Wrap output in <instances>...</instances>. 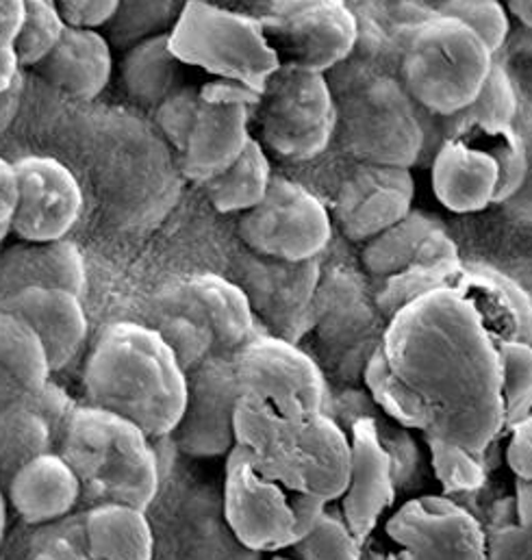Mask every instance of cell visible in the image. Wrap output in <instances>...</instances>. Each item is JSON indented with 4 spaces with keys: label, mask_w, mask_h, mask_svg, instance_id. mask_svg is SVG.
I'll use <instances>...</instances> for the list:
<instances>
[{
    "label": "cell",
    "mask_w": 532,
    "mask_h": 560,
    "mask_svg": "<svg viewBox=\"0 0 532 560\" xmlns=\"http://www.w3.org/2000/svg\"><path fill=\"white\" fill-rule=\"evenodd\" d=\"M88 405L134 421L150 439L170 436L187 398V372L148 324L105 326L85 361Z\"/></svg>",
    "instance_id": "6da1fadb"
},
{
    "label": "cell",
    "mask_w": 532,
    "mask_h": 560,
    "mask_svg": "<svg viewBox=\"0 0 532 560\" xmlns=\"http://www.w3.org/2000/svg\"><path fill=\"white\" fill-rule=\"evenodd\" d=\"M238 443L271 476L326 504L339 500L350 476V436L324 413L287 418L253 396L235 413Z\"/></svg>",
    "instance_id": "7a4b0ae2"
},
{
    "label": "cell",
    "mask_w": 532,
    "mask_h": 560,
    "mask_svg": "<svg viewBox=\"0 0 532 560\" xmlns=\"http://www.w3.org/2000/svg\"><path fill=\"white\" fill-rule=\"evenodd\" d=\"M152 441L134 421L83 405L72 409L57 452L79 478L85 509L129 504L146 511L161 480Z\"/></svg>",
    "instance_id": "3957f363"
},
{
    "label": "cell",
    "mask_w": 532,
    "mask_h": 560,
    "mask_svg": "<svg viewBox=\"0 0 532 560\" xmlns=\"http://www.w3.org/2000/svg\"><path fill=\"white\" fill-rule=\"evenodd\" d=\"M150 326L185 372L235 354L257 335L246 293L235 280L218 275H194L165 284L150 302Z\"/></svg>",
    "instance_id": "277c9868"
},
{
    "label": "cell",
    "mask_w": 532,
    "mask_h": 560,
    "mask_svg": "<svg viewBox=\"0 0 532 560\" xmlns=\"http://www.w3.org/2000/svg\"><path fill=\"white\" fill-rule=\"evenodd\" d=\"M527 172L524 143L516 127L450 118L430 172L437 202L452 213L505 207Z\"/></svg>",
    "instance_id": "5b68a950"
},
{
    "label": "cell",
    "mask_w": 532,
    "mask_h": 560,
    "mask_svg": "<svg viewBox=\"0 0 532 560\" xmlns=\"http://www.w3.org/2000/svg\"><path fill=\"white\" fill-rule=\"evenodd\" d=\"M494 57L463 22L435 13L408 33L400 81L424 112L450 120L474 103L496 63Z\"/></svg>",
    "instance_id": "8992f818"
},
{
    "label": "cell",
    "mask_w": 532,
    "mask_h": 560,
    "mask_svg": "<svg viewBox=\"0 0 532 560\" xmlns=\"http://www.w3.org/2000/svg\"><path fill=\"white\" fill-rule=\"evenodd\" d=\"M326 502L291 489L235 445L224 467V520L253 552L291 550L324 513Z\"/></svg>",
    "instance_id": "52a82bcc"
},
{
    "label": "cell",
    "mask_w": 532,
    "mask_h": 560,
    "mask_svg": "<svg viewBox=\"0 0 532 560\" xmlns=\"http://www.w3.org/2000/svg\"><path fill=\"white\" fill-rule=\"evenodd\" d=\"M99 156V194L118 220L148 224L172 209L183 172L178 154L161 133L127 116L116 138H105Z\"/></svg>",
    "instance_id": "ba28073f"
},
{
    "label": "cell",
    "mask_w": 532,
    "mask_h": 560,
    "mask_svg": "<svg viewBox=\"0 0 532 560\" xmlns=\"http://www.w3.org/2000/svg\"><path fill=\"white\" fill-rule=\"evenodd\" d=\"M170 46L185 66H198L224 83L262 96L280 68L257 18L189 0L170 33Z\"/></svg>",
    "instance_id": "9c48e42d"
},
{
    "label": "cell",
    "mask_w": 532,
    "mask_h": 560,
    "mask_svg": "<svg viewBox=\"0 0 532 560\" xmlns=\"http://www.w3.org/2000/svg\"><path fill=\"white\" fill-rule=\"evenodd\" d=\"M264 148L287 161H313L335 138L339 109L326 74L280 66L255 105Z\"/></svg>",
    "instance_id": "30bf717a"
},
{
    "label": "cell",
    "mask_w": 532,
    "mask_h": 560,
    "mask_svg": "<svg viewBox=\"0 0 532 560\" xmlns=\"http://www.w3.org/2000/svg\"><path fill=\"white\" fill-rule=\"evenodd\" d=\"M344 145L359 163L413 167L424 150L421 107L400 79L372 77L337 101Z\"/></svg>",
    "instance_id": "8fae6325"
},
{
    "label": "cell",
    "mask_w": 532,
    "mask_h": 560,
    "mask_svg": "<svg viewBox=\"0 0 532 560\" xmlns=\"http://www.w3.org/2000/svg\"><path fill=\"white\" fill-rule=\"evenodd\" d=\"M255 18L287 68L328 74L359 42V22L346 0H267Z\"/></svg>",
    "instance_id": "7c38bea8"
},
{
    "label": "cell",
    "mask_w": 532,
    "mask_h": 560,
    "mask_svg": "<svg viewBox=\"0 0 532 560\" xmlns=\"http://www.w3.org/2000/svg\"><path fill=\"white\" fill-rule=\"evenodd\" d=\"M331 209L304 185L274 176L264 202L240 215L246 250L280 261H315L333 240Z\"/></svg>",
    "instance_id": "4fadbf2b"
},
{
    "label": "cell",
    "mask_w": 532,
    "mask_h": 560,
    "mask_svg": "<svg viewBox=\"0 0 532 560\" xmlns=\"http://www.w3.org/2000/svg\"><path fill=\"white\" fill-rule=\"evenodd\" d=\"M233 359L242 396H253L287 418L324 413V376L315 361L293 341L276 335H255Z\"/></svg>",
    "instance_id": "5bb4252c"
},
{
    "label": "cell",
    "mask_w": 532,
    "mask_h": 560,
    "mask_svg": "<svg viewBox=\"0 0 532 560\" xmlns=\"http://www.w3.org/2000/svg\"><path fill=\"white\" fill-rule=\"evenodd\" d=\"M233 357H218L187 372L185 407L167 436L181 454L192 458H227L238 445L235 413L242 387Z\"/></svg>",
    "instance_id": "9a60e30c"
},
{
    "label": "cell",
    "mask_w": 532,
    "mask_h": 560,
    "mask_svg": "<svg viewBox=\"0 0 532 560\" xmlns=\"http://www.w3.org/2000/svg\"><path fill=\"white\" fill-rule=\"evenodd\" d=\"M251 90L218 81L203 88V103L189 138L178 152L181 172L196 185L227 170L255 140L251 136V114L257 105Z\"/></svg>",
    "instance_id": "2e32d148"
},
{
    "label": "cell",
    "mask_w": 532,
    "mask_h": 560,
    "mask_svg": "<svg viewBox=\"0 0 532 560\" xmlns=\"http://www.w3.org/2000/svg\"><path fill=\"white\" fill-rule=\"evenodd\" d=\"M18 205L11 233L22 242L68 240L83 211L74 172L55 156L26 154L13 161Z\"/></svg>",
    "instance_id": "e0dca14e"
},
{
    "label": "cell",
    "mask_w": 532,
    "mask_h": 560,
    "mask_svg": "<svg viewBox=\"0 0 532 560\" xmlns=\"http://www.w3.org/2000/svg\"><path fill=\"white\" fill-rule=\"evenodd\" d=\"M235 282L246 293L255 317L259 315L274 328L276 337L291 341L313 319L322 270L317 259L293 264L246 250L238 261Z\"/></svg>",
    "instance_id": "ac0fdd59"
},
{
    "label": "cell",
    "mask_w": 532,
    "mask_h": 560,
    "mask_svg": "<svg viewBox=\"0 0 532 560\" xmlns=\"http://www.w3.org/2000/svg\"><path fill=\"white\" fill-rule=\"evenodd\" d=\"M415 178L408 167L359 163L339 185L333 222L344 237L366 244L413 211Z\"/></svg>",
    "instance_id": "d6986e66"
},
{
    "label": "cell",
    "mask_w": 532,
    "mask_h": 560,
    "mask_svg": "<svg viewBox=\"0 0 532 560\" xmlns=\"http://www.w3.org/2000/svg\"><path fill=\"white\" fill-rule=\"evenodd\" d=\"M388 535L415 560H487L478 522L446 498L406 502L388 522Z\"/></svg>",
    "instance_id": "ffe728a7"
},
{
    "label": "cell",
    "mask_w": 532,
    "mask_h": 560,
    "mask_svg": "<svg viewBox=\"0 0 532 560\" xmlns=\"http://www.w3.org/2000/svg\"><path fill=\"white\" fill-rule=\"evenodd\" d=\"M72 409L70 396L53 383L0 407V482L7 485L24 463L59 450Z\"/></svg>",
    "instance_id": "44dd1931"
},
{
    "label": "cell",
    "mask_w": 532,
    "mask_h": 560,
    "mask_svg": "<svg viewBox=\"0 0 532 560\" xmlns=\"http://www.w3.org/2000/svg\"><path fill=\"white\" fill-rule=\"evenodd\" d=\"M350 450V476L339 504L344 522L363 541L394 504L396 487L392 456L383 447L374 421H355Z\"/></svg>",
    "instance_id": "7402d4cb"
},
{
    "label": "cell",
    "mask_w": 532,
    "mask_h": 560,
    "mask_svg": "<svg viewBox=\"0 0 532 560\" xmlns=\"http://www.w3.org/2000/svg\"><path fill=\"white\" fill-rule=\"evenodd\" d=\"M361 264L368 275L390 280L413 270L459 266V248L435 218L410 211L398 224L363 244Z\"/></svg>",
    "instance_id": "603a6c76"
},
{
    "label": "cell",
    "mask_w": 532,
    "mask_h": 560,
    "mask_svg": "<svg viewBox=\"0 0 532 560\" xmlns=\"http://www.w3.org/2000/svg\"><path fill=\"white\" fill-rule=\"evenodd\" d=\"M4 308L24 319L46 348L50 370H66L88 337V315L81 295L68 289L31 287L4 300Z\"/></svg>",
    "instance_id": "cb8c5ba5"
},
{
    "label": "cell",
    "mask_w": 532,
    "mask_h": 560,
    "mask_svg": "<svg viewBox=\"0 0 532 560\" xmlns=\"http://www.w3.org/2000/svg\"><path fill=\"white\" fill-rule=\"evenodd\" d=\"M7 502L28 526H48L66 520L83 502V489L59 452L24 463L4 485Z\"/></svg>",
    "instance_id": "d4e9b609"
},
{
    "label": "cell",
    "mask_w": 532,
    "mask_h": 560,
    "mask_svg": "<svg viewBox=\"0 0 532 560\" xmlns=\"http://www.w3.org/2000/svg\"><path fill=\"white\" fill-rule=\"evenodd\" d=\"M33 70L63 96L90 103L96 101L112 81V44L101 28L68 26L59 44Z\"/></svg>",
    "instance_id": "484cf974"
},
{
    "label": "cell",
    "mask_w": 532,
    "mask_h": 560,
    "mask_svg": "<svg viewBox=\"0 0 532 560\" xmlns=\"http://www.w3.org/2000/svg\"><path fill=\"white\" fill-rule=\"evenodd\" d=\"M53 287L83 295L88 289V268L79 246L70 240L59 242H18L0 250V298L31 289Z\"/></svg>",
    "instance_id": "4316f807"
},
{
    "label": "cell",
    "mask_w": 532,
    "mask_h": 560,
    "mask_svg": "<svg viewBox=\"0 0 532 560\" xmlns=\"http://www.w3.org/2000/svg\"><path fill=\"white\" fill-rule=\"evenodd\" d=\"M83 535L94 560H152V528L141 509L129 504L88 506Z\"/></svg>",
    "instance_id": "83f0119b"
},
{
    "label": "cell",
    "mask_w": 532,
    "mask_h": 560,
    "mask_svg": "<svg viewBox=\"0 0 532 560\" xmlns=\"http://www.w3.org/2000/svg\"><path fill=\"white\" fill-rule=\"evenodd\" d=\"M185 63L170 46V33H154L139 39L123 59V88L127 96L146 109H157L178 88Z\"/></svg>",
    "instance_id": "f1b7e54d"
},
{
    "label": "cell",
    "mask_w": 532,
    "mask_h": 560,
    "mask_svg": "<svg viewBox=\"0 0 532 560\" xmlns=\"http://www.w3.org/2000/svg\"><path fill=\"white\" fill-rule=\"evenodd\" d=\"M271 180L267 150L262 141L253 140L235 163L200 183V189L218 213L244 215L264 202Z\"/></svg>",
    "instance_id": "f546056e"
},
{
    "label": "cell",
    "mask_w": 532,
    "mask_h": 560,
    "mask_svg": "<svg viewBox=\"0 0 532 560\" xmlns=\"http://www.w3.org/2000/svg\"><path fill=\"white\" fill-rule=\"evenodd\" d=\"M0 368L24 394L44 389L53 374L46 348L35 330L7 308L0 311Z\"/></svg>",
    "instance_id": "4dcf8cb0"
},
{
    "label": "cell",
    "mask_w": 532,
    "mask_h": 560,
    "mask_svg": "<svg viewBox=\"0 0 532 560\" xmlns=\"http://www.w3.org/2000/svg\"><path fill=\"white\" fill-rule=\"evenodd\" d=\"M68 26L55 0H24V15L11 42L20 68L39 66L59 44Z\"/></svg>",
    "instance_id": "1f68e13d"
},
{
    "label": "cell",
    "mask_w": 532,
    "mask_h": 560,
    "mask_svg": "<svg viewBox=\"0 0 532 560\" xmlns=\"http://www.w3.org/2000/svg\"><path fill=\"white\" fill-rule=\"evenodd\" d=\"M500 398L505 423L516 425L532 413V346L527 339H509L498 346Z\"/></svg>",
    "instance_id": "d6a6232c"
},
{
    "label": "cell",
    "mask_w": 532,
    "mask_h": 560,
    "mask_svg": "<svg viewBox=\"0 0 532 560\" xmlns=\"http://www.w3.org/2000/svg\"><path fill=\"white\" fill-rule=\"evenodd\" d=\"M435 13L463 22L494 55H498L511 33V13L505 0H441Z\"/></svg>",
    "instance_id": "836d02e7"
},
{
    "label": "cell",
    "mask_w": 532,
    "mask_h": 560,
    "mask_svg": "<svg viewBox=\"0 0 532 560\" xmlns=\"http://www.w3.org/2000/svg\"><path fill=\"white\" fill-rule=\"evenodd\" d=\"M291 552L298 560H361V541L342 515L324 509Z\"/></svg>",
    "instance_id": "e575fe53"
},
{
    "label": "cell",
    "mask_w": 532,
    "mask_h": 560,
    "mask_svg": "<svg viewBox=\"0 0 532 560\" xmlns=\"http://www.w3.org/2000/svg\"><path fill=\"white\" fill-rule=\"evenodd\" d=\"M456 118L465 120H478L487 125H502V127H516L520 118V105H518V92L509 77V72L494 63L487 81L483 83L478 96L474 103L459 114Z\"/></svg>",
    "instance_id": "d590c367"
},
{
    "label": "cell",
    "mask_w": 532,
    "mask_h": 560,
    "mask_svg": "<svg viewBox=\"0 0 532 560\" xmlns=\"http://www.w3.org/2000/svg\"><path fill=\"white\" fill-rule=\"evenodd\" d=\"M428 445L432 454V467L441 487L450 493L474 491L483 485V465L474 458L472 450H465L439 434L428 432Z\"/></svg>",
    "instance_id": "8d00e7d4"
},
{
    "label": "cell",
    "mask_w": 532,
    "mask_h": 560,
    "mask_svg": "<svg viewBox=\"0 0 532 560\" xmlns=\"http://www.w3.org/2000/svg\"><path fill=\"white\" fill-rule=\"evenodd\" d=\"M28 560H94L83 535V511L42 526L31 546Z\"/></svg>",
    "instance_id": "74e56055"
},
{
    "label": "cell",
    "mask_w": 532,
    "mask_h": 560,
    "mask_svg": "<svg viewBox=\"0 0 532 560\" xmlns=\"http://www.w3.org/2000/svg\"><path fill=\"white\" fill-rule=\"evenodd\" d=\"M200 103H203V88L185 83L154 109L157 129L176 154L183 150L185 141L189 138Z\"/></svg>",
    "instance_id": "f35d334b"
},
{
    "label": "cell",
    "mask_w": 532,
    "mask_h": 560,
    "mask_svg": "<svg viewBox=\"0 0 532 560\" xmlns=\"http://www.w3.org/2000/svg\"><path fill=\"white\" fill-rule=\"evenodd\" d=\"M70 26L103 28L114 22L125 0H55Z\"/></svg>",
    "instance_id": "ab89813d"
},
{
    "label": "cell",
    "mask_w": 532,
    "mask_h": 560,
    "mask_svg": "<svg viewBox=\"0 0 532 560\" xmlns=\"http://www.w3.org/2000/svg\"><path fill=\"white\" fill-rule=\"evenodd\" d=\"M516 131L520 133L522 143H524L527 172H524V180H522L520 189L502 209L507 211V215L511 220L532 226V109L527 112L522 118H518Z\"/></svg>",
    "instance_id": "60d3db41"
},
{
    "label": "cell",
    "mask_w": 532,
    "mask_h": 560,
    "mask_svg": "<svg viewBox=\"0 0 532 560\" xmlns=\"http://www.w3.org/2000/svg\"><path fill=\"white\" fill-rule=\"evenodd\" d=\"M487 560H532V522L505 526L487 537Z\"/></svg>",
    "instance_id": "b9f144b4"
},
{
    "label": "cell",
    "mask_w": 532,
    "mask_h": 560,
    "mask_svg": "<svg viewBox=\"0 0 532 560\" xmlns=\"http://www.w3.org/2000/svg\"><path fill=\"white\" fill-rule=\"evenodd\" d=\"M507 456L520 482H532V418L513 425V436Z\"/></svg>",
    "instance_id": "7bdbcfd3"
},
{
    "label": "cell",
    "mask_w": 532,
    "mask_h": 560,
    "mask_svg": "<svg viewBox=\"0 0 532 560\" xmlns=\"http://www.w3.org/2000/svg\"><path fill=\"white\" fill-rule=\"evenodd\" d=\"M18 205V178L13 161H7L0 154V244L11 235L13 215Z\"/></svg>",
    "instance_id": "ee69618b"
},
{
    "label": "cell",
    "mask_w": 532,
    "mask_h": 560,
    "mask_svg": "<svg viewBox=\"0 0 532 560\" xmlns=\"http://www.w3.org/2000/svg\"><path fill=\"white\" fill-rule=\"evenodd\" d=\"M24 15V0H0V42L11 44Z\"/></svg>",
    "instance_id": "f6af8a7d"
},
{
    "label": "cell",
    "mask_w": 532,
    "mask_h": 560,
    "mask_svg": "<svg viewBox=\"0 0 532 560\" xmlns=\"http://www.w3.org/2000/svg\"><path fill=\"white\" fill-rule=\"evenodd\" d=\"M18 74H20V63L15 59L11 44L0 42V96L18 83Z\"/></svg>",
    "instance_id": "bcb514c9"
},
{
    "label": "cell",
    "mask_w": 532,
    "mask_h": 560,
    "mask_svg": "<svg viewBox=\"0 0 532 560\" xmlns=\"http://www.w3.org/2000/svg\"><path fill=\"white\" fill-rule=\"evenodd\" d=\"M20 396H24L22 387L0 368V407H7L9 402L18 400Z\"/></svg>",
    "instance_id": "7dc6e473"
},
{
    "label": "cell",
    "mask_w": 532,
    "mask_h": 560,
    "mask_svg": "<svg viewBox=\"0 0 532 560\" xmlns=\"http://www.w3.org/2000/svg\"><path fill=\"white\" fill-rule=\"evenodd\" d=\"M511 15H516L522 24L532 28V0H505Z\"/></svg>",
    "instance_id": "c3c4849f"
},
{
    "label": "cell",
    "mask_w": 532,
    "mask_h": 560,
    "mask_svg": "<svg viewBox=\"0 0 532 560\" xmlns=\"http://www.w3.org/2000/svg\"><path fill=\"white\" fill-rule=\"evenodd\" d=\"M4 530H7V493H2L0 489V546L4 539Z\"/></svg>",
    "instance_id": "681fc988"
},
{
    "label": "cell",
    "mask_w": 532,
    "mask_h": 560,
    "mask_svg": "<svg viewBox=\"0 0 532 560\" xmlns=\"http://www.w3.org/2000/svg\"><path fill=\"white\" fill-rule=\"evenodd\" d=\"M271 560H298L296 557H274Z\"/></svg>",
    "instance_id": "f907efd6"
},
{
    "label": "cell",
    "mask_w": 532,
    "mask_h": 560,
    "mask_svg": "<svg viewBox=\"0 0 532 560\" xmlns=\"http://www.w3.org/2000/svg\"><path fill=\"white\" fill-rule=\"evenodd\" d=\"M2 308H4V300L0 298V311H2Z\"/></svg>",
    "instance_id": "816d5d0a"
},
{
    "label": "cell",
    "mask_w": 532,
    "mask_h": 560,
    "mask_svg": "<svg viewBox=\"0 0 532 560\" xmlns=\"http://www.w3.org/2000/svg\"><path fill=\"white\" fill-rule=\"evenodd\" d=\"M404 560H415V559H410V557H408V555H406V559Z\"/></svg>",
    "instance_id": "f5cc1de1"
}]
</instances>
